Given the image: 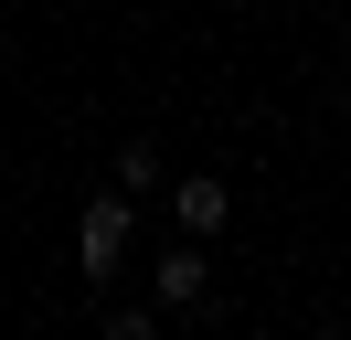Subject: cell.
Instances as JSON below:
<instances>
[{"mask_svg":"<svg viewBox=\"0 0 351 340\" xmlns=\"http://www.w3.org/2000/svg\"><path fill=\"white\" fill-rule=\"evenodd\" d=\"M75 245H86V276H107L117 255H128V191H107V202H86V223H75Z\"/></svg>","mask_w":351,"mask_h":340,"instance_id":"6da1fadb","label":"cell"},{"mask_svg":"<svg viewBox=\"0 0 351 340\" xmlns=\"http://www.w3.org/2000/svg\"><path fill=\"white\" fill-rule=\"evenodd\" d=\"M171 212H181V234H223V212H234V181H213V170H192V181L171 191Z\"/></svg>","mask_w":351,"mask_h":340,"instance_id":"7a4b0ae2","label":"cell"},{"mask_svg":"<svg viewBox=\"0 0 351 340\" xmlns=\"http://www.w3.org/2000/svg\"><path fill=\"white\" fill-rule=\"evenodd\" d=\"M149 287H160V308H202L213 266H202V255H160V266H149Z\"/></svg>","mask_w":351,"mask_h":340,"instance_id":"3957f363","label":"cell"},{"mask_svg":"<svg viewBox=\"0 0 351 340\" xmlns=\"http://www.w3.org/2000/svg\"><path fill=\"white\" fill-rule=\"evenodd\" d=\"M160 181V160H149V138H138V149H117V191H128V202H138V191H149Z\"/></svg>","mask_w":351,"mask_h":340,"instance_id":"277c9868","label":"cell"}]
</instances>
